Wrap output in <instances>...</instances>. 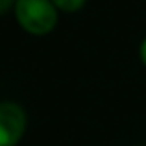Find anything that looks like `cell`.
Listing matches in <instances>:
<instances>
[{
    "label": "cell",
    "mask_w": 146,
    "mask_h": 146,
    "mask_svg": "<svg viewBox=\"0 0 146 146\" xmlns=\"http://www.w3.org/2000/svg\"><path fill=\"white\" fill-rule=\"evenodd\" d=\"M139 59L146 67V37L143 39V43H141V46H139Z\"/></svg>",
    "instance_id": "5"
},
{
    "label": "cell",
    "mask_w": 146,
    "mask_h": 146,
    "mask_svg": "<svg viewBox=\"0 0 146 146\" xmlns=\"http://www.w3.org/2000/svg\"><path fill=\"white\" fill-rule=\"evenodd\" d=\"M13 11L19 26L35 37L52 33L59 21V9L52 0H17Z\"/></svg>",
    "instance_id": "1"
},
{
    "label": "cell",
    "mask_w": 146,
    "mask_h": 146,
    "mask_svg": "<svg viewBox=\"0 0 146 146\" xmlns=\"http://www.w3.org/2000/svg\"><path fill=\"white\" fill-rule=\"evenodd\" d=\"M15 2H17V0H0V13L6 15L9 9H13V7H15Z\"/></svg>",
    "instance_id": "4"
},
{
    "label": "cell",
    "mask_w": 146,
    "mask_h": 146,
    "mask_svg": "<svg viewBox=\"0 0 146 146\" xmlns=\"http://www.w3.org/2000/svg\"><path fill=\"white\" fill-rule=\"evenodd\" d=\"M26 111L11 100L0 104V146H17L26 131Z\"/></svg>",
    "instance_id": "2"
},
{
    "label": "cell",
    "mask_w": 146,
    "mask_h": 146,
    "mask_svg": "<svg viewBox=\"0 0 146 146\" xmlns=\"http://www.w3.org/2000/svg\"><path fill=\"white\" fill-rule=\"evenodd\" d=\"M54 6L63 13H76L85 6L87 0H52Z\"/></svg>",
    "instance_id": "3"
}]
</instances>
